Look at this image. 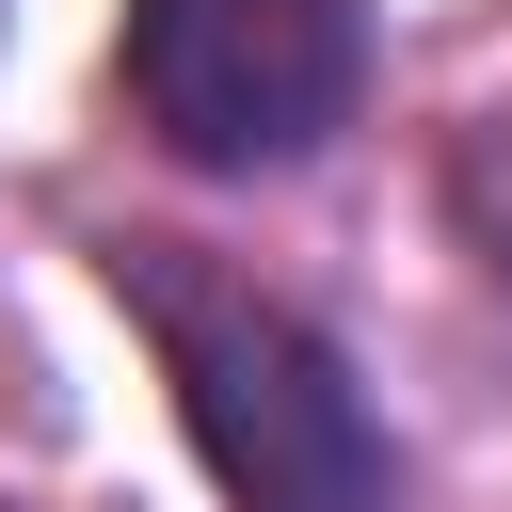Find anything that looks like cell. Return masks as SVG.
Here are the masks:
<instances>
[{"label":"cell","mask_w":512,"mask_h":512,"mask_svg":"<svg viewBox=\"0 0 512 512\" xmlns=\"http://www.w3.org/2000/svg\"><path fill=\"white\" fill-rule=\"evenodd\" d=\"M96 288L144 336L176 448L224 512H416V448H400V416L368 400V368L320 304L256 288L240 256H208L176 224H112Z\"/></svg>","instance_id":"6da1fadb"},{"label":"cell","mask_w":512,"mask_h":512,"mask_svg":"<svg viewBox=\"0 0 512 512\" xmlns=\"http://www.w3.org/2000/svg\"><path fill=\"white\" fill-rule=\"evenodd\" d=\"M384 32L368 0H128L112 16V112L176 176H304L336 128H368Z\"/></svg>","instance_id":"7a4b0ae2"},{"label":"cell","mask_w":512,"mask_h":512,"mask_svg":"<svg viewBox=\"0 0 512 512\" xmlns=\"http://www.w3.org/2000/svg\"><path fill=\"white\" fill-rule=\"evenodd\" d=\"M432 208H448L464 272H480V288H496V320H512V96L448 128V176H432Z\"/></svg>","instance_id":"3957f363"}]
</instances>
